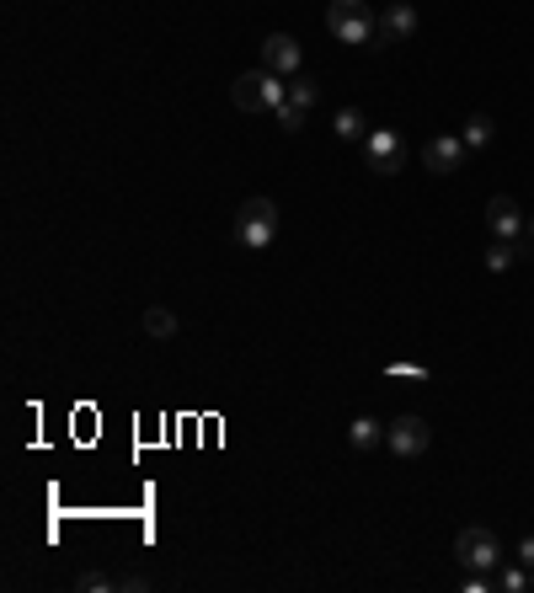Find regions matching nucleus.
I'll list each match as a JSON object with an SVG mask.
<instances>
[{
	"label": "nucleus",
	"mask_w": 534,
	"mask_h": 593,
	"mask_svg": "<svg viewBox=\"0 0 534 593\" xmlns=\"http://www.w3.org/2000/svg\"><path fill=\"white\" fill-rule=\"evenodd\" d=\"M364 155H369V171H374V177H396V171L406 166V145H401L396 129H369Z\"/></svg>",
	"instance_id": "nucleus-5"
},
{
	"label": "nucleus",
	"mask_w": 534,
	"mask_h": 593,
	"mask_svg": "<svg viewBox=\"0 0 534 593\" xmlns=\"http://www.w3.org/2000/svg\"><path fill=\"white\" fill-rule=\"evenodd\" d=\"M513 262H518V246H513V241H492V252H486V268H492V273H508Z\"/></svg>",
	"instance_id": "nucleus-17"
},
{
	"label": "nucleus",
	"mask_w": 534,
	"mask_h": 593,
	"mask_svg": "<svg viewBox=\"0 0 534 593\" xmlns=\"http://www.w3.org/2000/svg\"><path fill=\"white\" fill-rule=\"evenodd\" d=\"M518 561H524V567H534V535L518 540Z\"/></svg>",
	"instance_id": "nucleus-22"
},
{
	"label": "nucleus",
	"mask_w": 534,
	"mask_h": 593,
	"mask_svg": "<svg viewBox=\"0 0 534 593\" xmlns=\"http://www.w3.org/2000/svg\"><path fill=\"white\" fill-rule=\"evenodd\" d=\"M529 588H534V572H529Z\"/></svg>",
	"instance_id": "nucleus-24"
},
{
	"label": "nucleus",
	"mask_w": 534,
	"mask_h": 593,
	"mask_svg": "<svg viewBox=\"0 0 534 593\" xmlns=\"http://www.w3.org/2000/svg\"><path fill=\"white\" fill-rule=\"evenodd\" d=\"M524 230H529V241H534V214H529V220H524Z\"/></svg>",
	"instance_id": "nucleus-23"
},
{
	"label": "nucleus",
	"mask_w": 534,
	"mask_h": 593,
	"mask_svg": "<svg viewBox=\"0 0 534 593\" xmlns=\"http://www.w3.org/2000/svg\"><path fill=\"white\" fill-rule=\"evenodd\" d=\"M428 444H433V428L422 423V417H412V412L396 417V423L385 428V449H390V455H401V460H417Z\"/></svg>",
	"instance_id": "nucleus-6"
},
{
	"label": "nucleus",
	"mask_w": 534,
	"mask_h": 593,
	"mask_svg": "<svg viewBox=\"0 0 534 593\" xmlns=\"http://www.w3.org/2000/svg\"><path fill=\"white\" fill-rule=\"evenodd\" d=\"M417 33V6H385L380 11V38H374V49H385V43H401V38H412Z\"/></svg>",
	"instance_id": "nucleus-10"
},
{
	"label": "nucleus",
	"mask_w": 534,
	"mask_h": 593,
	"mask_svg": "<svg viewBox=\"0 0 534 593\" xmlns=\"http://www.w3.org/2000/svg\"><path fill=\"white\" fill-rule=\"evenodd\" d=\"M145 337L150 342H171V337H177V316H171L166 305H150L145 310Z\"/></svg>",
	"instance_id": "nucleus-12"
},
{
	"label": "nucleus",
	"mask_w": 534,
	"mask_h": 593,
	"mask_svg": "<svg viewBox=\"0 0 534 593\" xmlns=\"http://www.w3.org/2000/svg\"><path fill=\"white\" fill-rule=\"evenodd\" d=\"M284 102H294V107H305V113H310V107L321 102V81H310V75L300 70V75L289 81V97H284Z\"/></svg>",
	"instance_id": "nucleus-14"
},
{
	"label": "nucleus",
	"mask_w": 534,
	"mask_h": 593,
	"mask_svg": "<svg viewBox=\"0 0 534 593\" xmlns=\"http://www.w3.org/2000/svg\"><path fill=\"white\" fill-rule=\"evenodd\" d=\"M385 374H406V380H428V369H422V364H385Z\"/></svg>",
	"instance_id": "nucleus-20"
},
{
	"label": "nucleus",
	"mask_w": 534,
	"mask_h": 593,
	"mask_svg": "<svg viewBox=\"0 0 534 593\" xmlns=\"http://www.w3.org/2000/svg\"><path fill=\"white\" fill-rule=\"evenodd\" d=\"M454 556H460L465 572H492L497 561H502V545H497L492 529L470 524V529H460V535H454Z\"/></svg>",
	"instance_id": "nucleus-4"
},
{
	"label": "nucleus",
	"mask_w": 534,
	"mask_h": 593,
	"mask_svg": "<svg viewBox=\"0 0 534 593\" xmlns=\"http://www.w3.org/2000/svg\"><path fill=\"white\" fill-rule=\"evenodd\" d=\"M486 588H492V583H486V572H470L465 577V593H486Z\"/></svg>",
	"instance_id": "nucleus-21"
},
{
	"label": "nucleus",
	"mask_w": 534,
	"mask_h": 593,
	"mask_svg": "<svg viewBox=\"0 0 534 593\" xmlns=\"http://www.w3.org/2000/svg\"><path fill=\"white\" fill-rule=\"evenodd\" d=\"M326 27H332L337 43H374L380 38V17L369 11V0H332L326 6Z\"/></svg>",
	"instance_id": "nucleus-3"
},
{
	"label": "nucleus",
	"mask_w": 534,
	"mask_h": 593,
	"mask_svg": "<svg viewBox=\"0 0 534 593\" xmlns=\"http://www.w3.org/2000/svg\"><path fill=\"white\" fill-rule=\"evenodd\" d=\"M75 588L81 593H113V588H123V572L113 577V572H81L75 577Z\"/></svg>",
	"instance_id": "nucleus-16"
},
{
	"label": "nucleus",
	"mask_w": 534,
	"mask_h": 593,
	"mask_svg": "<svg viewBox=\"0 0 534 593\" xmlns=\"http://www.w3.org/2000/svg\"><path fill=\"white\" fill-rule=\"evenodd\" d=\"M278 204L273 198H246L241 214H235V241L246 246V252H267V246L278 241Z\"/></svg>",
	"instance_id": "nucleus-2"
},
{
	"label": "nucleus",
	"mask_w": 534,
	"mask_h": 593,
	"mask_svg": "<svg viewBox=\"0 0 534 593\" xmlns=\"http://www.w3.org/2000/svg\"><path fill=\"white\" fill-rule=\"evenodd\" d=\"M332 129H337V139H369V118L358 113V107H342L332 118Z\"/></svg>",
	"instance_id": "nucleus-15"
},
{
	"label": "nucleus",
	"mask_w": 534,
	"mask_h": 593,
	"mask_svg": "<svg viewBox=\"0 0 534 593\" xmlns=\"http://www.w3.org/2000/svg\"><path fill=\"white\" fill-rule=\"evenodd\" d=\"M348 444L358 449V455H369L374 444H385V428L374 423V417H353V423H348Z\"/></svg>",
	"instance_id": "nucleus-11"
},
{
	"label": "nucleus",
	"mask_w": 534,
	"mask_h": 593,
	"mask_svg": "<svg viewBox=\"0 0 534 593\" xmlns=\"http://www.w3.org/2000/svg\"><path fill=\"white\" fill-rule=\"evenodd\" d=\"M492 134H497V129H492V118H486V113H470L465 129H460V139H465L470 150H486V145H492Z\"/></svg>",
	"instance_id": "nucleus-13"
},
{
	"label": "nucleus",
	"mask_w": 534,
	"mask_h": 593,
	"mask_svg": "<svg viewBox=\"0 0 534 593\" xmlns=\"http://www.w3.org/2000/svg\"><path fill=\"white\" fill-rule=\"evenodd\" d=\"M284 97H289V81L273 70H246L241 81L230 86V102L241 107V113H278Z\"/></svg>",
	"instance_id": "nucleus-1"
},
{
	"label": "nucleus",
	"mask_w": 534,
	"mask_h": 593,
	"mask_svg": "<svg viewBox=\"0 0 534 593\" xmlns=\"http://www.w3.org/2000/svg\"><path fill=\"white\" fill-rule=\"evenodd\" d=\"M465 155H470V145H465L460 134H438V139L422 145V166H428L433 177H449V171L465 166Z\"/></svg>",
	"instance_id": "nucleus-8"
},
{
	"label": "nucleus",
	"mask_w": 534,
	"mask_h": 593,
	"mask_svg": "<svg viewBox=\"0 0 534 593\" xmlns=\"http://www.w3.org/2000/svg\"><path fill=\"white\" fill-rule=\"evenodd\" d=\"M305 118H310V113H305V107H294V102L278 107V123H284L289 134H300V129H305Z\"/></svg>",
	"instance_id": "nucleus-18"
},
{
	"label": "nucleus",
	"mask_w": 534,
	"mask_h": 593,
	"mask_svg": "<svg viewBox=\"0 0 534 593\" xmlns=\"http://www.w3.org/2000/svg\"><path fill=\"white\" fill-rule=\"evenodd\" d=\"M305 65V49H300V38L294 33H267L262 38V70H273V75H284V81H294Z\"/></svg>",
	"instance_id": "nucleus-7"
},
{
	"label": "nucleus",
	"mask_w": 534,
	"mask_h": 593,
	"mask_svg": "<svg viewBox=\"0 0 534 593\" xmlns=\"http://www.w3.org/2000/svg\"><path fill=\"white\" fill-rule=\"evenodd\" d=\"M502 588H508V593H524V588H529V572H524V561L502 572Z\"/></svg>",
	"instance_id": "nucleus-19"
},
{
	"label": "nucleus",
	"mask_w": 534,
	"mask_h": 593,
	"mask_svg": "<svg viewBox=\"0 0 534 593\" xmlns=\"http://www.w3.org/2000/svg\"><path fill=\"white\" fill-rule=\"evenodd\" d=\"M486 230H492L497 241H513L518 230H524V209H518L508 193H497L492 204H486Z\"/></svg>",
	"instance_id": "nucleus-9"
}]
</instances>
